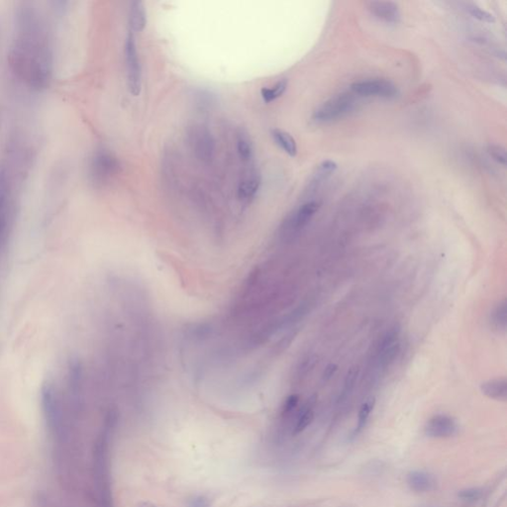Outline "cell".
<instances>
[{
  "label": "cell",
  "mask_w": 507,
  "mask_h": 507,
  "mask_svg": "<svg viewBox=\"0 0 507 507\" xmlns=\"http://www.w3.org/2000/svg\"><path fill=\"white\" fill-rule=\"evenodd\" d=\"M336 169H337V164H336V162H334L332 160H325V161H323V164L321 165V170H322V172H324V173H326V174H327V173H328V174H329V173H332V172H334Z\"/></svg>",
  "instance_id": "obj_26"
},
{
  "label": "cell",
  "mask_w": 507,
  "mask_h": 507,
  "mask_svg": "<svg viewBox=\"0 0 507 507\" xmlns=\"http://www.w3.org/2000/svg\"><path fill=\"white\" fill-rule=\"evenodd\" d=\"M359 104L356 94H341L325 101L313 113V120L317 123H329L344 118L356 110Z\"/></svg>",
  "instance_id": "obj_1"
},
{
  "label": "cell",
  "mask_w": 507,
  "mask_h": 507,
  "mask_svg": "<svg viewBox=\"0 0 507 507\" xmlns=\"http://www.w3.org/2000/svg\"><path fill=\"white\" fill-rule=\"evenodd\" d=\"M287 84H288L287 80H280L275 85H273L270 87H263L261 90V95H262L263 100L266 103H270V102L277 100L278 98H280L282 94L285 93V90L287 88Z\"/></svg>",
  "instance_id": "obj_15"
},
{
  "label": "cell",
  "mask_w": 507,
  "mask_h": 507,
  "mask_svg": "<svg viewBox=\"0 0 507 507\" xmlns=\"http://www.w3.org/2000/svg\"><path fill=\"white\" fill-rule=\"evenodd\" d=\"M481 392L488 399L498 401H506L507 382L505 378H494L483 383Z\"/></svg>",
  "instance_id": "obj_12"
},
{
  "label": "cell",
  "mask_w": 507,
  "mask_h": 507,
  "mask_svg": "<svg viewBox=\"0 0 507 507\" xmlns=\"http://www.w3.org/2000/svg\"><path fill=\"white\" fill-rule=\"evenodd\" d=\"M262 184L261 174L256 170H250L243 174L238 186V198L244 203H249L256 197Z\"/></svg>",
  "instance_id": "obj_8"
},
{
  "label": "cell",
  "mask_w": 507,
  "mask_h": 507,
  "mask_svg": "<svg viewBox=\"0 0 507 507\" xmlns=\"http://www.w3.org/2000/svg\"><path fill=\"white\" fill-rule=\"evenodd\" d=\"M482 494L483 492L480 487H468V488L461 490L458 493V497L463 501L475 502L481 499Z\"/></svg>",
  "instance_id": "obj_21"
},
{
  "label": "cell",
  "mask_w": 507,
  "mask_h": 507,
  "mask_svg": "<svg viewBox=\"0 0 507 507\" xmlns=\"http://www.w3.org/2000/svg\"><path fill=\"white\" fill-rule=\"evenodd\" d=\"M125 63L127 69V85L130 94L138 96L142 89V67L136 38L131 31L127 34L124 46Z\"/></svg>",
  "instance_id": "obj_3"
},
{
  "label": "cell",
  "mask_w": 507,
  "mask_h": 507,
  "mask_svg": "<svg viewBox=\"0 0 507 507\" xmlns=\"http://www.w3.org/2000/svg\"><path fill=\"white\" fill-rule=\"evenodd\" d=\"M358 374H359L358 368L354 367V368H351L349 370L347 375H346V378H345L344 388H343V391L341 394V400H345L347 397L348 394L353 390V388L355 387V384H356V381H357V377H358Z\"/></svg>",
  "instance_id": "obj_20"
},
{
  "label": "cell",
  "mask_w": 507,
  "mask_h": 507,
  "mask_svg": "<svg viewBox=\"0 0 507 507\" xmlns=\"http://www.w3.org/2000/svg\"><path fill=\"white\" fill-rule=\"evenodd\" d=\"M271 136L274 141L279 147L285 152L288 156L295 157L297 154V145L294 137L285 131L280 129H274L271 131Z\"/></svg>",
  "instance_id": "obj_13"
},
{
  "label": "cell",
  "mask_w": 507,
  "mask_h": 507,
  "mask_svg": "<svg viewBox=\"0 0 507 507\" xmlns=\"http://www.w3.org/2000/svg\"><path fill=\"white\" fill-rule=\"evenodd\" d=\"M488 153L498 164L502 166L506 165V151L504 148L493 145L488 147Z\"/></svg>",
  "instance_id": "obj_23"
},
{
  "label": "cell",
  "mask_w": 507,
  "mask_h": 507,
  "mask_svg": "<svg viewBox=\"0 0 507 507\" xmlns=\"http://www.w3.org/2000/svg\"><path fill=\"white\" fill-rule=\"evenodd\" d=\"M129 26L130 31L142 32L147 25V13L145 4L142 1H132L129 6Z\"/></svg>",
  "instance_id": "obj_11"
},
{
  "label": "cell",
  "mask_w": 507,
  "mask_h": 507,
  "mask_svg": "<svg viewBox=\"0 0 507 507\" xmlns=\"http://www.w3.org/2000/svg\"><path fill=\"white\" fill-rule=\"evenodd\" d=\"M193 99L196 105L202 109L210 108L215 103V96L211 92L205 89H197L193 94Z\"/></svg>",
  "instance_id": "obj_19"
},
{
  "label": "cell",
  "mask_w": 507,
  "mask_h": 507,
  "mask_svg": "<svg viewBox=\"0 0 507 507\" xmlns=\"http://www.w3.org/2000/svg\"><path fill=\"white\" fill-rule=\"evenodd\" d=\"M374 404H375V400L374 397L369 399L368 401H365L361 404L359 415H358V424H357V428H356V432H360L365 428L367 422H368V419H369L370 415L374 409Z\"/></svg>",
  "instance_id": "obj_17"
},
{
  "label": "cell",
  "mask_w": 507,
  "mask_h": 507,
  "mask_svg": "<svg viewBox=\"0 0 507 507\" xmlns=\"http://www.w3.org/2000/svg\"><path fill=\"white\" fill-rule=\"evenodd\" d=\"M119 169L117 159L106 150L98 151L90 165V177L95 186L101 187L114 176Z\"/></svg>",
  "instance_id": "obj_4"
},
{
  "label": "cell",
  "mask_w": 507,
  "mask_h": 507,
  "mask_svg": "<svg viewBox=\"0 0 507 507\" xmlns=\"http://www.w3.org/2000/svg\"><path fill=\"white\" fill-rule=\"evenodd\" d=\"M506 314V301L503 300L499 302V304L494 308L491 316V323L494 329L498 331H505L507 323Z\"/></svg>",
  "instance_id": "obj_16"
},
{
  "label": "cell",
  "mask_w": 507,
  "mask_h": 507,
  "mask_svg": "<svg viewBox=\"0 0 507 507\" xmlns=\"http://www.w3.org/2000/svg\"><path fill=\"white\" fill-rule=\"evenodd\" d=\"M351 92L357 96H374L386 99H393L400 94L396 85L393 82L383 79L361 80L355 82L351 85Z\"/></svg>",
  "instance_id": "obj_5"
},
{
  "label": "cell",
  "mask_w": 507,
  "mask_h": 507,
  "mask_svg": "<svg viewBox=\"0 0 507 507\" xmlns=\"http://www.w3.org/2000/svg\"><path fill=\"white\" fill-rule=\"evenodd\" d=\"M459 426L454 418L448 415L433 416L425 426V434L431 438H449L458 433Z\"/></svg>",
  "instance_id": "obj_6"
},
{
  "label": "cell",
  "mask_w": 507,
  "mask_h": 507,
  "mask_svg": "<svg viewBox=\"0 0 507 507\" xmlns=\"http://www.w3.org/2000/svg\"><path fill=\"white\" fill-rule=\"evenodd\" d=\"M337 370H338L337 365H335V364H330V365H328V366L325 368V371H324V373H323V379H324V381H328V379H330V378L333 376L334 374H335V373L337 372Z\"/></svg>",
  "instance_id": "obj_25"
},
{
  "label": "cell",
  "mask_w": 507,
  "mask_h": 507,
  "mask_svg": "<svg viewBox=\"0 0 507 507\" xmlns=\"http://www.w3.org/2000/svg\"><path fill=\"white\" fill-rule=\"evenodd\" d=\"M298 401H299V396L297 394H292L291 396H288L282 407V412H281L282 416H287L292 413L296 408Z\"/></svg>",
  "instance_id": "obj_24"
},
{
  "label": "cell",
  "mask_w": 507,
  "mask_h": 507,
  "mask_svg": "<svg viewBox=\"0 0 507 507\" xmlns=\"http://www.w3.org/2000/svg\"><path fill=\"white\" fill-rule=\"evenodd\" d=\"M314 411L311 407H304V409L299 413L294 426V434L301 433L304 431L314 420Z\"/></svg>",
  "instance_id": "obj_18"
},
{
  "label": "cell",
  "mask_w": 507,
  "mask_h": 507,
  "mask_svg": "<svg viewBox=\"0 0 507 507\" xmlns=\"http://www.w3.org/2000/svg\"><path fill=\"white\" fill-rule=\"evenodd\" d=\"M237 152L243 162H250L253 159V144L248 134L244 131H240L237 136Z\"/></svg>",
  "instance_id": "obj_14"
},
{
  "label": "cell",
  "mask_w": 507,
  "mask_h": 507,
  "mask_svg": "<svg viewBox=\"0 0 507 507\" xmlns=\"http://www.w3.org/2000/svg\"><path fill=\"white\" fill-rule=\"evenodd\" d=\"M319 207L320 204L317 201H310L304 203L291 216L285 224V230L289 231L291 234L302 230L318 211Z\"/></svg>",
  "instance_id": "obj_7"
},
{
  "label": "cell",
  "mask_w": 507,
  "mask_h": 507,
  "mask_svg": "<svg viewBox=\"0 0 507 507\" xmlns=\"http://www.w3.org/2000/svg\"><path fill=\"white\" fill-rule=\"evenodd\" d=\"M407 484L415 493H429L436 488L437 481L435 477L424 470H411L406 478Z\"/></svg>",
  "instance_id": "obj_10"
},
{
  "label": "cell",
  "mask_w": 507,
  "mask_h": 507,
  "mask_svg": "<svg viewBox=\"0 0 507 507\" xmlns=\"http://www.w3.org/2000/svg\"><path fill=\"white\" fill-rule=\"evenodd\" d=\"M467 10L468 11V13L470 14L474 18L480 20L481 22L494 23V21H495V18H494L493 14H491L490 12L485 11V10H482L480 7H478L477 5H474V4L467 5Z\"/></svg>",
  "instance_id": "obj_22"
},
{
  "label": "cell",
  "mask_w": 507,
  "mask_h": 507,
  "mask_svg": "<svg viewBox=\"0 0 507 507\" xmlns=\"http://www.w3.org/2000/svg\"><path fill=\"white\" fill-rule=\"evenodd\" d=\"M189 147L197 160L207 164L213 159L215 141L210 130L201 124H192L187 130Z\"/></svg>",
  "instance_id": "obj_2"
},
{
  "label": "cell",
  "mask_w": 507,
  "mask_h": 507,
  "mask_svg": "<svg viewBox=\"0 0 507 507\" xmlns=\"http://www.w3.org/2000/svg\"><path fill=\"white\" fill-rule=\"evenodd\" d=\"M368 8L378 20L387 24H397L401 21L399 5L391 1H372Z\"/></svg>",
  "instance_id": "obj_9"
}]
</instances>
